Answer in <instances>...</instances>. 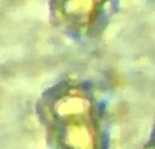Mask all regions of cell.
I'll return each instance as SVG.
<instances>
[{"label": "cell", "mask_w": 155, "mask_h": 149, "mask_svg": "<svg viewBox=\"0 0 155 149\" xmlns=\"http://www.w3.org/2000/svg\"><path fill=\"white\" fill-rule=\"evenodd\" d=\"M52 119L65 149H99V132L93 104L84 91L67 88L53 100Z\"/></svg>", "instance_id": "cell-1"}, {"label": "cell", "mask_w": 155, "mask_h": 149, "mask_svg": "<svg viewBox=\"0 0 155 149\" xmlns=\"http://www.w3.org/2000/svg\"><path fill=\"white\" fill-rule=\"evenodd\" d=\"M153 149H155V146H154V147H153Z\"/></svg>", "instance_id": "cell-2"}]
</instances>
